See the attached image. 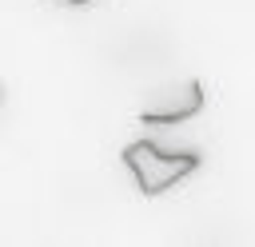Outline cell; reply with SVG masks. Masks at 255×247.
<instances>
[{
  "label": "cell",
  "instance_id": "7a4b0ae2",
  "mask_svg": "<svg viewBox=\"0 0 255 247\" xmlns=\"http://www.w3.org/2000/svg\"><path fill=\"white\" fill-rule=\"evenodd\" d=\"M203 112V84L199 80H179L167 92H159L147 108H139V124H183Z\"/></svg>",
  "mask_w": 255,
  "mask_h": 247
},
{
  "label": "cell",
  "instance_id": "6da1fadb",
  "mask_svg": "<svg viewBox=\"0 0 255 247\" xmlns=\"http://www.w3.org/2000/svg\"><path fill=\"white\" fill-rule=\"evenodd\" d=\"M120 159H124V167L131 171L139 195H163L167 187H175L183 175L199 171V163H203L199 151H171V147H159V143L147 139V135L124 143Z\"/></svg>",
  "mask_w": 255,
  "mask_h": 247
},
{
  "label": "cell",
  "instance_id": "3957f363",
  "mask_svg": "<svg viewBox=\"0 0 255 247\" xmlns=\"http://www.w3.org/2000/svg\"><path fill=\"white\" fill-rule=\"evenodd\" d=\"M60 4H72V8H88V4H96V0H60Z\"/></svg>",
  "mask_w": 255,
  "mask_h": 247
}]
</instances>
